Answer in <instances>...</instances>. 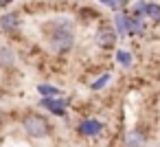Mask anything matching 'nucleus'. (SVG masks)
<instances>
[{
    "instance_id": "obj_5",
    "label": "nucleus",
    "mask_w": 160,
    "mask_h": 147,
    "mask_svg": "<svg viewBox=\"0 0 160 147\" xmlns=\"http://www.w3.org/2000/svg\"><path fill=\"white\" fill-rule=\"evenodd\" d=\"M77 129H79V134H81V136L92 138V136H99V134H101L103 123H101L99 119H83V121L77 125Z\"/></svg>"
},
{
    "instance_id": "obj_16",
    "label": "nucleus",
    "mask_w": 160,
    "mask_h": 147,
    "mask_svg": "<svg viewBox=\"0 0 160 147\" xmlns=\"http://www.w3.org/2000/svg\"><path fill=\"white\" fill-rule=\"evenodd\" d=\"M11 3H13V0H0V7H2V9H5V7H9Z\"/></svg>"
},
{
    "instance_id": "obj_4",
    "label": "nucleus",
    "mask_w": 160,
    "mask_h": 147,
    "mask_svg": "<svg viewBox=\"0 0 160 147\" xmlns=\"http://www.w3.org/2000/svg\"><path fill=\"white\" fill-rule=\"evenodd\" d=\"M40 105L42 108H46V110H51L53 114H66V108H68V101L66 99H62V94L59 97H42L40 99Z\"/></svg>"
},
{
    "instance_id": "obj_10",
    "label": "nucleus",
    "mask_w": 160,
    "mask_h": 147,
    "mask_svg": "<svg viewBox=\"0 0 160 147\" xmlns=\"http://www.w3.org/2000/svg\"><path fill=\"white\" fill-rule=\"evenodd\" d=\"M142 143H145V136L140 132H127V136H125V145L127 147H140Z\"/></svg>"
},
{
    "instance_id": "obj_11",
    "label": "nucleus",
    "mask_w": 160,
    "mask_h": 147,
    "mask_svg": "<svg viewBox=\"0 0 160 147\" xmlns=\"http://www.w3.org/2000/svg\"><path fill=\"white\" fill-rule=\"evenodd\" d=\"M38 92L42 97H59L62 94V90L55 88V86H51V84H38Z\"/></svg>"
},
{
    "instance_id": "obj_9",
    "label": "nucleus",
    "mask_w": 160,
    "mask_h": 147,
    "mask_svg": "<svg viewBox=\"0 0 160 147\" xmlns=\"http://www.w3.org/2000/svg\"><path fill=\"white\" fill-rule=\"evenodd\" d=\"M142 16L153 22H160V5L158 3H142Z\"/></svg>"
},
{
    "instance_id": "obj_13",
    "label": "nucleus",
    "mask_w": 160,
    "mask_h": 147,
    "mask_svg": "<svg viewBox=\"0 0 160 147\" xmlns=\"http://www.w3.org/2000/svg\"><path fill=\"white\" fill-rule=\"evenodd\" d=\"M114 27H116V35H125V13H116L114 16Z\"/></svg>"
},
{
    "instance_id": "obj_14",
    "label": "nucleus",
    "mask_w": 160,
    "mask_h": 147,
    "mask_svg": "<svg viewBox=\"0 0 160 147\" xmlns=\"http://www.w3.org/2000/svg\"><path fill=\"white\" fill-rule=\"evenodd\" d=\"M108 81H110V73H105L103 77H99L97 81H92V84H90V90H101V88H103Z\"/></svg>"
},
{
    "instance_id": "obj_8",
    "label": "nucleus",
    "mask_w": 160,
    "mask_h": 147,
    "mask_svg": "<svg viewBox=\"0 0 160 147\" xmlns=\"http://www.w3.org/2000/svg\"><path fill=\"white\" fill-rule=\"evenodd\" d=\"M13 64H16L13 51L7 46H0V68H13Z\"/></svg>"
},
{
    "instance_id": "obj_17",
    "label": "nucleus",
    "mask_w": 160,
    "mask_h": 147,
    "mask_svg": "<svg viewBox=\"0 0 160 147\" xmlns=\"http://www.w3.org/2000/svg\"><path fill=\"white\" fill-rule=\"evenodd\" d=\"M99 3H101V5H108V7H110V5L114 3V0H99Z\"/></svg>"
},
{
    "instance_id": "obj_12",
    "label": "nucleus",
    "mask_w": 160,
    "mask_h": 147,
    "mask_svg": "<svg viewBox=\"0 0 160 147\" xmlns=\"http://www.w3.org/2000/svg\"><path fill=\"white\" fill-rule=\"evenodd\" d=\"M116 62H118V64H121L123 68L132 66V53H129V51H125V48L116 51Z\"/></svg>"
},
{
    "instance_id": "obj_1",
    "label": "nucleus",
    "mask_w": 160,
    "mask_h": 147,
    "mask_svg": "<svg viewBox=\"0 0 160 147\" xmlns=\"http://www.w3.org/2000/svg\"><path fill=\"white\" fill-rule=\"evenodd\" d=\"M48 42L53 46V51L57 53H68L75 44V33H72V24L70 22H62V24H48Z\"/></svg>"
},
{
    "instance_id": "obj_6",
    "label": "nucleus",
    "mask_w": 160,
    "mask_h": 147,
    "mask_svg": "<svg viewBox=\"0 0 160 147\" xmlns=\"http://www.w3.org/2000/svg\"><path fill=\"white\" fill-rule=\"evenodd\" d=\"M145 33V27H142V20H140V16H129V13H125V35H134V38H138V35H142Z\"/></svg>"
},
{
    "instance_id": "obj_15",
    "label": "nucleus",
    "mask_w": 160,
    "mask_h": 147,
    "mask_svg": "<svg viewBox=\"0 0 160 147\" xmlns=\"http://www.w3.org/2000/svg\"><path fill=\"white\" fill-rule=\"evenodd\" d=\"M127 3H129V0H114V3L110 5V9L118 13V11H123V9H127Z\"/></svg>"
},
{
    "instance_id": "obj_3",
    "label": "nucleus",
    "mask_w": 160,
    "mask_h": 147,
    "mask_svg": "<svg viewBox=\"0 0 160 147\" xmlns=\"http://www.w3.org/2000/svg\"><path fill=\"white\" fill-rule=\"evenodd\" d=\"M116 40H118V35H116V31H114L112 27H101V29L97 31V35H94L97 46H99V48H105V51H110V48L116 44Z\"/></svg>"
},
{
    "instance_id": "obj_7",
    "label": "nucleus",
    "mask_w": 160,
    "mask_h": 147,
    "mask_svg": "<svg viewBox=\"0 0 160 147\" xmlns=\"http://www.w3.org/2000/svg\"><path fill=\"white\" fill-rule=\"evenodd\" d=\"M20 27V13H16V11H11V13H5L2 18H0V29L2 31H16Z\"/></svg>"
},
{
    "instance_id": "obj_2",
    "label": "nucleus",
    "mask_w": 160,
    "mask_h": 147,
    "mask_svg": "<svg viewBox=\"0 0 160 147\" xmlns=\"http://www.w3.org/2000/svg\"><path fill=\"white\" fill-rule=\"evenodd\" d=\"M22 127H24V132H27L29 136H33V138H46V136L51 134V123H48V119L42 116V114H38V112L24 114Z\"/></svg>"
}]
</instances>
